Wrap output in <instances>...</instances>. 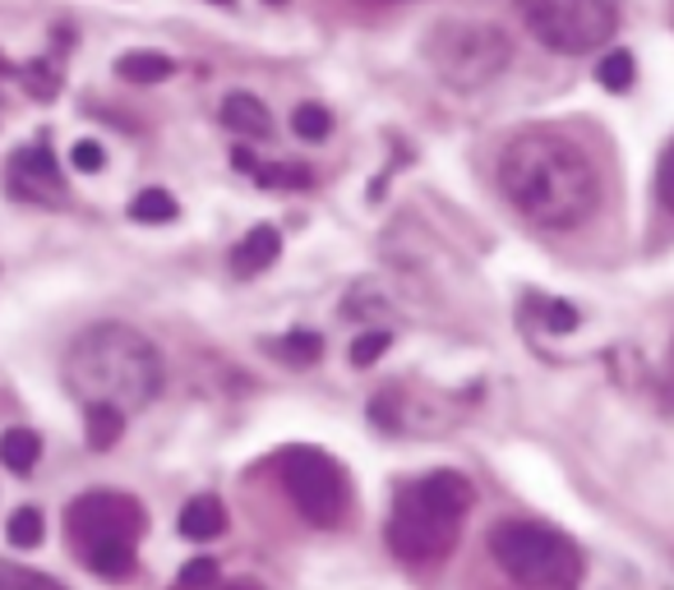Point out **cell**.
I'll return each mask as SVG.
<instances>
[{
	"label": "cell",
	"mask_w": 674,
	"mask_h": 590,
	"mask_svg": "<svg viewBox=\"0 0 674 590\" xmlns=\"http://www.w3.org/2000/svg\"><path fill=\"white\" fill-rule=\"evenodd\" d=\"M499 190L541 231H568L587 222L601 203L592 158L573 139L549 130H527L504 148Z\"/></svg>",
	"instance_id": "obj_1"
},
{
	"label": "cell",
	"mask_w": 674,
	"mask_h": 590,
	"mask_svg": "<svg viewBox=\"0 0 674 590\" xmlns=\"http://www.w3.org/2000/svg\"><path fill=\"white\" fill-rule=\"evenodd\" d=\"M66 379L83 397V407H116L130 416L162 392V356L143 332L102 323L70 347Z\"/></svg>",
	"instance_id": "obj_2"
},
{
	"label": "cell",
	"mask_w": 674,
	"mask_h": 590,
	"mask_svg": "<svg viewBox=\"0 0 674 590\" xmlns=\"http://www.w3.org/2000/svg\"><path fill=\"white\" fill-rule=\"evenodd\" d=\"M472 503H476V489L457 471H435L416 480L397 499L393 521H388L393 553L407 558V563H435V558H444L457 544V526L472 512Z\"/></svg>",
	"instance_id": "obj_3"
},
{
	"label": "cell",
	"mask_w": 674,
	"mask_h": 590,
	"mask_svg": "<svg viewBox=\"0 0 674 590\" xmlns=\"http://www.w3.org/2000/svg\"><path fill=\"white\" fill-rule=\"evenodd\" d=\"M495 563L527 590H573L582 581V553L568 536L536 521H504L489 536Z\"/></svg>",
	"instance_id": "obj_4"
},
{
	"label": "cell",
	"mask_w": 674,
	"mask_h": 590,
	"mask_svg": "<svg viewBox=\"0 0 674 590\" xmlns=\"http://www.w3.org/2000/svg\"><path fill=\"white\" fill-rule=\"evenodd\" d=\"M508 38L495 23H472V19H444L430 38H425V66L435 70V79H444L448 88H480L489 83L504 66H508Z\"/></svg>",
	"instance_id": "obj_5"
},
{
	"label": "cell",
	"mask_w": 674,
	"mask_h": 590,
	"mask_svg": "<svg viewBox=\"0 0 674 590\" xmlns=\"http://www.w3.org/2000/svg\"><path fill=\"white\" fill-rule=\"evenodd\" d=\"M536 42L564 56L596 51L620 23V0H517Z\"/></svg>",
	"instance_id": "obj_6"
},
{
	"label": "cell",
	"mask_w": 674,
	"mask_h": 590,
	"mask_svg": "<svg viewBox=\"0 0 674 590\" xmlns=\"http://www.w3.org/2000/svg\"><path fill=\"white\" fill-rule=\"evenodd\" d=\"M283 484L291 493V503L300 508L305 521L315 526H337L347 517V503H351V489H347V476L328 452L319 448H291L283 452Z\"/></svg>",
	"instance_id": "obj_7"
},
{
	"label": "cell",
	"mask_w": 674,
	"mask_h": 590,
	"mask_svg": "<svg viewBox=\"0 0 674 590\" xmlns=\"http://www.w3.org/2000/svg\"><path fill=\"white\" fill-rule=\"evenodd\" d=\"M66 531L75 553H93L102 544H139L143 536V508L130 499V493H116V489H93L83 499L70 503L66 512Z\"/></svg>",
	"instance_id": "obj_8"
},
{
	"label": "cell",
	"mask_w": 674,
	"mask_h": 590,
	"mask_svg": "<svg viewBox=\"0 0 674 590\" xmlns=\"http://www.w3.org/2000/svg\"><path fill=\"white\" fill-rule=\"evenodd\" d=\"M10 194L14 199H60V171H56V158L47 148H23L10 158Z\"/></svg>",
	"instance_id": "obj_9"
},
{
	"label": "cell",
	"mask_w": 674,
	"mask_h": 590,
	"mask_svg": "<svg viewBox=\"0 0 674 590\" xmlns=\"http://www.w3.org/2000/svg\"><path fill=\"white\" fill-rule=\"evenodd\" d=\"M278 254H283V236L272 231V227H255V231L231 250V272H236V277H259L264 268L278 263Z\"/></svg>",
	"instance_id": "obj_10"
},
{
	"label": "cell",
	"mask_w": 674,
	"mask_h": 590,
	"mask_svg": "<svg viewBox=\"0 0 674 590\" xmlns=\"http://www.w3.org/2000/svg\"><path fill=\"white\" fill-rule=\"evenodd\" d=\"M222 120H227V130H236L240 139H268V130H272V116L255 92H227Z\"/></svg>",
	"instance_id": "obj_11"
},
{
	"label": "cell",
	"mask_w": 674,
	"mask_h": 590,
	"mask_svg": "<svg viewBox=\"0 0 674 590\" xmlns=\"http://www.w3.org/2000/svg\"><path fill=\"white\" fill-rule=\"evenodd\" d=\"M227 531V508L212 499V493H199L180 508V536L186 540H218Z\"/></svg>",
	"instance_id": "obj_12"
},
{
	"label": "cell",
	"mask_w": 674,
	"mask_h": 590,
	"mask_svg": "<svg viewBox=\"0 0 674 590\" xmlns=\"http://www.w3.org/2000/svg\"><path fill=\"white\" fill-rule=\"evenodd\" d=\"M116 74L126 83H162L176 74V60L162 51H126L116 60Z\"/></svg>",
	"instance_id": "obj_13"
},
{
	"label": "cell",
	"mask_w": 674,
	"mask_h": 590,
	"mask_svg": "<svg viewBox=\"0 0 674 590\" xmlns=\"http://www.w3.org/2000/svg\"><path fill=\"white\" fill-rule=\"evenodd\" d=\"M42 457V439L33 429H6L0 433V461H6V471L14 476H28Z\"/></svg>",
	"instance_id": "obj_14"
},
{
	"label": "cell",
	"mask_w": 674,
	"mask_h": 590,
	"mask_svg": "<svg viewBox=\"0 0 674 590\" xmlns=\"http://www.w3.org/2000/svg\"><path fill=\"white\" fill-rule=\"evenodd\" d=\"M130 217L139 227H167V222L180 217V203L167 190H143V194L130 199Z\"/></svg>",
	"instance_id": "obj_15"
},
{
	"label": "cell",
	"mask_w": 674,
	"mask_h": 590,
	"mask_svg": "<svg viewBox=\"0 0 674 590\" xmlns=\"http://www.w3.org/2000/svg\"><path fill=\"white\" fill-rule=\"evenodd\" d=\"M83 420H88V443L98 452L116 448L120 429H126V411H116V407H83Z\"/></svg>",
	"instance_id": "obj_16"
},
{
	"label": "cell",
	"mask_w": 674,
	"mask_h": 590,
	"mask_svg": "<svg viewBox=\"0 0 674 590\" xmlns=\"http://www.w3.org/2000/svg\"><path fill=\"white\" fill-rule=\"evenodd\" d=\"M633 74H637L633 51H609V56L596 60V83H601L605 92H624V88H633Z\"/></svg>",
	"instance_id": "obj_17"
},
{
	"label": "cell",
	"mask_w": 674,
	"mask_h": 590,
	"mask_svg": "<svg viewBox=\"0 0 674 590\" xmlns=\"http://www.w3.org/2000/svg\"><path fill=\"white\" fill-rule=\"evenodd\" d=\"M291 130H296V139L319 143V139H328V130H333V116H328V107H319V102H300V107L291 111Z\"/></svg>",
	"instance_id": "obj_18"
},
{
	"label": "cell",
	"mask_w": 674,
	"mask_h": 590,
	"mask_svg": "<svg viewBox=\"0 0 674 590\" xmlns=\"http://www.w3.org/2000/svg\"><path fill=\"white\" fill-rule=\"evenodd\" d=\"M6 531H10V544H19V549H38L42 536H47V521H42L38 508H19V512L10 517Z\"/></svg>",
	"instance_id": "obj_19"
},
{
	"label": "cell",
	"mask_w": 674,
	"mask_h": 590,
	"mask_svg": "<svg viewBox=\"0 0 674 590\" xmlns=\"http://www.w3.org/2000/svg\"><path fill=\"white\" fill-rule=\"evenodd\" d=\"M278 356L287 364H315L324 356V337L319 332H291V337L278 341Z\"/></svg>",
	"instance_id": "obj_20"
},
{
	"label": "cell",
	"mask_w": 674,
	"mask_h": 590,
	"mask_svg": "<svg viewBox=\"0 0 674 590\" xmlns=\"http://www.w3.org/2000/svg\"><path fill=\"white\" fill-rule=\"evenodd\" d=\"M0 590H66L56 577H42L33 568H19V563H0Z\"/></svg>",
	"instance_id": "obj_21"
},
{
	"label": "cell",
	"mask_w": 674,
	"mask_h": 590,
	"mask_svg": "<svg viewBox=\"0 0 674 590\" xmlns=\"http://www.w3.org/2000/svg\"><path fill=\"white\" fill-rule=\"evenodd\" d=\"M255 180L268 184V190H305L310 171L305 167H255Z\"/></svg>",
	"instance_id": "obj_22"
},
{
	"label": "cell",
	"mask_w": 674,
	"mask_h": 590,
	"mask_svg": "<svg viewBox=\"0 0 674 590\" xmlns=\"http://www.w3.org/2000/svg\"><path fill=\"white\" fill-rule=\"evenodd\" d=\"M212 586H218V563L212 558H190L176 577V590H212Z\"/></svg>",
	"instance_id": "obj_23"
},
{
	"label": "cell",
	"mask_w": 674,
	"mask_h": 590,
	"mask_svg": "<svg viewBox=\"0 0 674 590\" xmlns=\"http://www.w3.org/2000/svg\"><path fill=\"white\" fill-rule=\"evenodd\" d=\"M384 351H388V332H360V337L351 341V364H356V369H370Z\"/></svg>",
	"instance_id": "obj_24"
},
{
	"label": "cell",
	"mask_w": 674,
	"mask_h": 590,
	"mask_svg": "<svg viewBox=\"0 0 674 590\" xmlns=\"http://www.w3.org/2000/svg\"><path fill=\"white\" fill-rule=\"evenodd\" d=\"M70 162H75V171L93 176V171H102V167H107V152H102V143H93V139H79V143H75V152H70Z\"/></svg>",
	"instance_id": "obj_25"
},
{
	"label": "cell",
	"mask_w": 674,
	"mask_h": 590,
	"mask_svg": "<svg viewBox=\"0 0 674 590\" xmlns=\"http://www.w3.org/2000/svg\"><path fill=\"white\" fill-rule=\"evenodd\" d=\"M656 194H661V203L674 212V148L661 158V176H656Z\"/></svg>",
	"instance_id": "obj_26"
},
{
	"label": "cell",
	"mask_w": 674,
	"mask_h": 590,
	"mask_svg": "<svg viewBox=\"0 0 674 590\" xmlns=\"http://www.w3.org/2000/svg\"><path fill=\"white\" fill-rule=\"evenodd\" d=\"M545 314H549V328H555V332H573L577 328V309L573 304H549Z\"/></svg>",
	"instance_id": "obj_27"
},
{
	"label": "cell",
	"mask_w": 674,
	"mask_h": 590,
	"mask_svg": "<svg viewBox=\"0 0 674 590\" xmlns=\"http://www.w3.org/2000/svg\"><path fill=\"white\" fill-rule=\"evenodd\" d=\"M212 590H259L255 581H227V586H212Z\"/></svg>",
	"instance_id": "obj_28"
},
{
	"label": "cell",
	"mask_w": 674,
	"mask_h": 590,
	"mask_svg": "<svg viewBox=\"0 0 674 590\" xmlns=\"http://www.w3.org/2000/svg\"><path fill=\"white\" fill-rule=\"evenodd\" d=\"M208 6H231V0H208Z\"/></svg>",
	"instance_id": "obj_29"
},
{
	"label": "cell",
	"mask_w": 674,
	"mask_h": 590,
	"mask_svg": "<svg viewBox=\"0 0 674 590\" xmlns=\"http://www.w3.org/2000/svg\"><path fill=\"white\" fill-rule=\"evenodd\" d=\"M272 6H287V0H272Z\"/></svg>",
	"instance_id": "obj_30"
}]
</instances>
